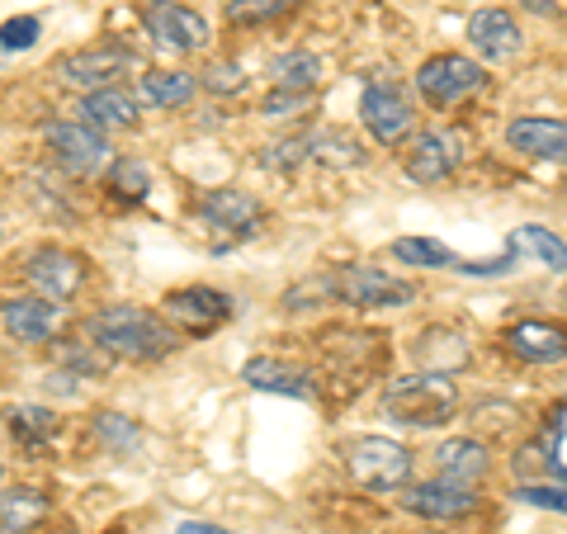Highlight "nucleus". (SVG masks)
I'll return each mask as SVG.
<instances>
[{
    "label": "nucleus",
    "instance_id": "nucleus-1",
    "mask_svg": "<svg viewBox=\"0 0 567 534\" xmlns=\"http://www.w3.org/2000/svg\"><path fill=\"white\" fill-rule=\"evenodd\" d=\"M85 331L95 336V346L104 355H118V360H166L175 350V331L152 308H133V302L100 308L85 322Z\"/></svg>",
    "mask_w": 567,
    "mask_h": 534
},
{
    "label": "nucleus",
    "instance_id": "nucleus-2",
    "mask_svg": "<svg viewBox=\"0 0 567 534\" xmlns=\"http://www.w3.org/2000/svg\"><path fill=\"white\" fill-rule=\"evenodd\" d=\"M458 407V388L450 383V373H406L393 379L383 393V412L402 425H440L450 421Z\"/></svg>",
    "mask_w": 567,
    "mask_h": 534
},
{
    "label": "nucleus",
    "instance_id": "nucleus-3",
    "mask_svg": "<svg viewBox=\"0 0 567 534\" xmlns=\"http://www.w3.org/2000/svg\"><path fill=\"white\" fill-rule=\"evenodd\" d=\"M350 473L369 492H402L412 477V450L383 435H364L350 444Z\"/></svg>",
    "mask_w": 567,
    "mask_h": 534
},
{
    "label": "nucleus",
    "instance_id": "nucleus-4",
    "mask_svg": "<svg viewBox=\"0 0 567 534\" xmlns=\"http://www.w3.org/2000/svg\"><path fill=\"white\" fill-rule=\"evenodd\" d=\"M483 81H487L483 66L473 58H458V52H440V58H431L416 71V91L425 104H435V110H454V104L473 100L483 91Z\"/></svg>",
    "mask_w": 567,
    "mask_h": 534
},
{
    "label": "nucleus",
    "instance_id": "nucleus-5",
    "mask_svg": "<svg viewBox=\"0 0 567 534\" xmlns=\"http://www.w3.org/2000/svg\"><path fill=\"white\" fill-rule=\"evenodd\" d=\"M360 123L369 129V137L379 147H398V142L412 137L416 129V110L393 81H369L360 95Z\"/></svg>",
    "mask_w": 567,
    "mask_h": 534
},
{
    "label": "nucleus",
    "instance_id": "nucleus-6",
    "mask_svg": "<svg viewBox=\"0 0 567 534\" xmlns=\"http://www.w3.org/2000/svg\"><path fill=\"white\" fill-rule=\"evenodd\" d=\"M137 66V52L133 48H118V43H95V48H81V52H66L58 62V76L76 91H110L118 85L128 71Z\"/></svg>",
    "mask_w": 567,
    "mask_h": 534
},
{
    "label": "nucleus",
    "instance_id": "nucleus-7",
    "mask_svg": "<svg viewBox=\"0 0 567 534\" xmlns=\"http://www.w3.org/2000/svg\"><path fill=\"white\" fill-rule=\"evenodd\" d=\"M43 142L52 147V156L66 166V171H76V175H95L100 166H110V137H104L100 129H91V123H81V119H71V123H43Z\"/></svg>",
    "mask_w": 567,
    "mask_h": 534
},
{
    "label": "nucleus",
    "instance_id": "nucleus-8",
    "mask_svg": "<svg viewBox=\"0 0 567 534\" xmlns=\"http://www.w3.org/2000/svg\"><path fill=\"white\" fill-rule=\"evenodd\" d=\"M336 279V298L350 302V308H398V302H412V284L393 279L388 270L374 265H346V270H331Z\"/></svg>",
    "mask_w": 567,
    "mask_h": 534
},
{
    "label": "nucleus",
    "instance_id": "nucleus-9",
    "mask_svg": "<svg viewBox=\"0 0 567 534\" xmlns=\"http://www.w3.org/2000/svg\"><path fill=\"white\" fill-rule=\"evenodd\" d=\"M24 279L48 302H71L85 289V260L76 251H62V246H43L24 260Z\"/></svg>",
    "mask_w": 567,
    "mask_h": 534
},
{
    "label": "nucleus",
    "instance_id": "nucleus-10",
    "mask_svg": "<svg viewBox=\"0 0 567 534\" xmlns=\"http://www.w3.org/2000/svg\"><path fill=\"white\" fill-rule=\"evenodd\" d=\"M458 162H464V137L454 129H425V133H416L412 147H406V175H412L416 185L450 181Z\"/></svg>",
    "mask_w": 567,
    "mask_h": 534
},
{
    "label": "nucleus",
    "instance_id": "nucleus-11",
    "mask_svg": "<svg viewBox=\"0 0 567 534\" xmlns=\"http://www.w3.org/2000/svg\"><path fill=\"white\" fill-rule=\"evenodd\" d=\"M162 308H166V322H175L181 331L208 336V331H218L227 317H233V298L218 294V289H204V284H194V289L166 294Z\"/></svg>",
    "mask_w": 567,
    "mask_h": 534
},
{
    "label": "nucleus",
    "instance_id": "nucleus-12",
    "mask_svg": "<svg viewBox=\"0 0 567 534\" xmlns=\"http://www.w3.org/2000/svg\"><path fill=\"white\" fill-rule=\"evenodd\" d=\"M142 24H147L152 43L166 48V52H199V48H208V20L204 14H194L189 6H175V0L147 6Z\"/></svg>",
    "mask_w": 567,
    "mask_h": 534
},
{
    "label": "nucleus",
    "instance_id": "nucleus-13",
    "mask_svg": "<svg viewBox=\"0 0 567 534\" xmlns=\"http://www.w3.org/2000/svg\"><path fill=\"white\" fill-rule=\"evenodd\" d=\"M62 322H66V308L62 302H48V298H10L6 308H0V327H6V336L20 346L58 341Z\"/></svg>",
    "mask_w": 567,
    "mask_h": 534
},
{
    "label": "nucleus",
    "instance_id": "nucleus-14",
    "mask_svg": "<svg viewBox=\"0 0 567 534\" xmlns=\"http://www.w3.org/2000/svg\"><path fill=\"white\" fill-rule=\"evenodd\" d=\"M398 502L412 515H421V521H464V515L477 506V492L458 487V483H445V477H431V483L402 487Z\"/></svg>",
    "mask_w": 567,
    "mask_h": 534
},
{
    "label": "nucleus",
    "instance_id": "nucleus-15",
    "mask_svg": "<svg viewBox=\"0 0 567 534\" xmlns=\"http://www.w3.org/2000/svg\"><path fill=\"white\" fill-rule=\"evenodd\" d=\"M199 218L208 227H218V233L256 237V227L265 223V208L246 189H208L204 199H199Z\"/></svg>",
    "mask_w": 567,
    "mask_h": 534
},
{
    "label": "nucleus",
    "instance_id": "nucleus-16",
    "mask_svg": "<svg viewBox=\"0 0 567 534\" xmlns=\"http://www.w3.org/2000/svg\"><path fill=\"white\" fill-rule=\"evenodd\" d=\"M468 43L483 62H511L520 52V24L511 20V10L487 6L468 20Z\"/></svg>",
    "mask_w": 567,
    "mask_h": 534
},
{
    "label": "nucleus",
    "instance_id": "nucleus-17",
    "mask_svg": "<svg viewBox=\"0 0 567 534\" xmlns=\"http://www.w3.org/2000/svg\"><path fill=\"white\" fill-rule=\"evenodd\" d=\"M506 142L520 156H535V162H567V123L563 119H516L506 129Z\"/></svg>",
    "mask_w": 567,
    "mask_h": 534
},
{
    "label": "nucleus",
    "instance_id": "nucleus-18",
    "mask_svg": "<svg viewBox=\"0 0 567 534\" xmlns=\"http://www.w3.org/2000/svg\"><path fill=\"white\" fill-rule=\"evenodd\" d=\"M506 346L525 364H558L567 360V331L548 322H516L506 331Z\"/></svg>",
    "mask_w": 567,
    "mask_h": 534
},
{
    "label": "nucleus",
    "instance_id": "nucleus-19",
    "mask_svg": "<svg viewBox=\"0 0 567 534\" xmlns=\"http://www.w3.org/2000/svg\"><path fill=\"white\" fill-rule=\"evenodd\" d=\"M487 450L477 440H445L435 450V477L445 483H458V487H477L487 477Z\"/></svg>",
    "mask_w": 567,
    "mask_h": 534
},
{
    "label": "nucleus",
    "instance_id": "nucleus-20",
    "mask_svg": "<svg viewBox=\"0 0 567 534\" xmlns=\"http://www.w3.org/2000/svg\"><path fill=\"white\" fill-rule=\"evenodd\" d=\"M241 379L260 388V393H284V398H317L312 388V373L293 369V364H279L270 355H260V360H246L241 364Z\"/></svg>",
    "mask_w": 567,
    "mask_h": 534
},
{
    "label": "nucleus",
    "instance_id": "nucleus-21",
    "mask_svg": "<svg viewBox=\"0 0 567 534\" xmlns=\"http://www.w3.org/2000/svg\"><path fill=\"white\" fill-rule=\"evenodd\" d=\"M81 119L91 123V129H133V123H137V100L123 91V85L91 91L81 100Z\"/></svg>",
    "mask_w": 567,
    "mask_h": 534
},
{
    "label": "nucleus",
    "instance_id": "nucleus-22",
    "mask_svg": "<svg viewBox=\"0 0 567 534\" xmlns=\"http://www.w3.org/2000/svg\"><path fill=\"white\" fill-rule=\"evenodd\" d=\"M270 76H275V91L317 95V91H322L327 66H322V58H312V52H284V58H275Z\"/></svg>",
    "mask_w": 567,
    "mask_h": 534
},
{
    "label": "nucleus",
    "instance_id": "nucleus-23",
    "mask_svg": "<svg viewBox=\"0 0 567 534\" xmlns=\"http://www.w3.org/2000/svg\"><path fill=\"white\" fill-rule=\"evenodd\" d=\"M48 515V496L33 487L0 492V534H29Z\"/></svg>",
    "mask_w": 567,
    "mask_h": 534
},
{
    "label": "nucleus",
    "instance_id": "nucleus-24",
    "mask_svg": "<svg viewBox=\"0 0 567 534\" xmlns=\"http://www.w3.org/2000/svg\"><path fill=\"white\" fill-rule=\"evenodd\" d=\"M194 91H199V81L189 71H142V95L162 110H181L194 100Z\"/></svg>",
    "mask_w": 567,
    "mask_h": 534
},
{
    "label": "nucleus",
    "instance_id": "nucleus-25",
    "mask_svg": "<svg viewBox=\"0 0 567 534\" xmlns=\"http://www.w3.org/2000/svg\"><path fill=\"white\" fill-rule=\"evenodd\" d=\"M416 355L425 364H431V373H450V369H464L468 364V350H464V336L454 331H425Z\"/></svg>",
    "mask_w": 567,
    "mask_h": 534
},
{
    "label": "nucleus",
    "instance_id": "nucleus-26",
    "mask_svg": "<svg viewBox=\"0 0 567 534\" xmlns=\"http://www.w3.org/2000/svg\"><path fill=\"white\" fill-rule=\"evenodd\" d=\"M511 246H516L520 256H535V260H544L548 270H558V275L567 270V246H563L554 233H548V227L525 223V227H516V242H511Z\"/></svg>",
    "mask_w": 567,
    "mask_h": 534
},
{
    "label": "nucleus",
    "instance_id": "nucleus-27",
    "mask_svg": "<svg viewBox=\"0 0 567 534\" xmlns=\"http://www.w3.org/2000/svg\"><path fill=\"white\" fill-rule=\"evenodd\" d=\"M10 435L20 444H29V450H43V444L58 435V412H48V407H14Z\"/></svg>",
    "mask_w": 567,
    "mask_h": 534
},
{
    "label": "nucleus",
    "instance_id": "nucleus-28",
    "mask_svg": "<svg viewBox=\"0 0 567 534\" xmlns=\"http://www.w3.org/2000/svg\"><path fill=\"white\" fill-rule=\"evenodd\" d=\"M110 360H114V355H104L100 346L58 341V369L76 373V379H100V373H110Z\"/></svg>",
    "mask_w": 567,
    "mask_h": 534
},
{
    "label": "nucleus",
    "instance_id": "nucleus-29",
    "mask_svg": "<svg viewBox=\"0 0 567 534\" xmlns=\"http://www.w3.org/2000/svg\"><path fill=\"white\" fill-rule=\"evenodd\" d=\"M293 10V0H227V24L237 29H260V24H275Z\"/></svg>",
    "mask_w": 567,
    "mask_h": 534
},
{
    "label": "nucleus",
    "instance_id": "nucleus-30",
    "mask_svg": "<svg viewBox=\"0 0 567 534\" xmlns=\"http://www.w3.org/2000/svg\"><path fill=\"white\" fill-rule=\"evenodd\" d=\"M312 162L354 166V162H364V152H360V142H354L350 133H322V137H312Z\"/></svg>",
    "mask_w": 567,
    "mask_h": 534
},
{
    "label": "nucleus",
    "instance_id": "nucleus-31",
    "mask_svg": "<svg viewBox=\"0 0 567 534\" xmlns=\"http://www.w3.org/2000/svg\"><path fill=\"white\" fill-rule=\"evenodd\" d=\"M95 440H100V444H110L114 454H128L133 444L142 440V431H137V421H133V417L100 412V417H95Z\"/></svg>",
    "mask_w": 567,
    "mask_h": 534
},
{
    "label": "nucleus",
    "instance_id": "nucleus-32",
    "mask_svg": "<svg viewBox=\"0 0 567 534\" xmlns=\"http://www.w3.org/2000/svg\"><path fill=\"white\" fill-rule=\"evenodd\" d=\"M393 256L406 265H458L450 246L431 242V237H402V242H393Z\"/></svg>",
    "mask_w": 567,
    "mask_h": 534
},
{
    "label": "nucleus",
    "instance_id": "nucleus-33",
    "mask_svg": "<svg viewBox=\"0 0 567 534\" xmlns=\"http://www.w3.org/2000/svg\"><path fill=\"white\" fill-rule=\"evenodd\" d=\"M110 189L118 194V199H147V166L133 162V156H118L114 171H110Z\"/></svg>",
    "mask_w": 567,
    "mask_h": 534
},
{
    "label": "nucleus",
    "instance_id": "nucleus-34",
    "mask_svg": "<svg viewBox=\"0 0 567 534\" xmlns=\"http://www.w3.org/2000/svg\"><path fill=\"white\" fill-rule=\"evenodd\" d=\"M39 33H43V24L33 20V14H14V20L0 24V48H6V52H24V48L39 43Z\"/></svg>",
    "mask_w": 567,
    "mask_h": 534
},
{
    "label": "nucleus",
    "instance_id": "nucleus-35",
    "mask_svg": "<svg viewBox=\"0 0 567 534\" xmlns=\"http://www.w3.org/2000/svg\"><path fill=\"white\" fill-rule=\"evenodd\" d=\"M544 454H548V464L567 477V407L548 417V425H544Z\"/></svg>",
    "mask_w": 567,
    "mask_h": 534
},
{
    "label": "nucleus",
    "instance_id": "nucleus-36",
    "mask_svg": "<svg viewBox=\"0 0 567 534\" xmlns=\"http://www.w3.org/2000/svg\"><path fill=\"white\" fill-rule=\"evenodd\" d=\"M516 496L525 506H544V511L567 515V483H525V487H516Z\"/></svg>",
    "mask_w": 567,
    "mask_h": 534
},
{
    "label": "nucleus",
    "instance_id": "nucleus-37",
    "mask_svg": "<svg viewBox=\"0 0 567 534\" xmlns=\"http://www.w3.org/2000/svg\"><path fill=\"white\" fill-rule=\"evenodd\" d=\"M204 85L213 95H237L241 85H246V71L237 66V62H213L208 71H204Z\"/></svg>",
    "mask_w": 567,
    "mask_h": 534
},
{
    "label": "nucleus",
    "instance_id": "nucleus-38",
    "mask_svg": "<svg viewBox=\"0 0 567 534\" xmlns=\"http://www.w3.org/2000/svg\"><path fill=\"white\" fill-rule=\"evenodd\" d=\"M312 152V137H293V142H275V147H265V166L270 171H293L298 156Z\"/></svg>",
    "mask_w": 567,
    "mask_h": 534
},
{
    "label": "nucleus",
    "instance_id": "nucleus-39",
    "mask_svg": "<svg viewBox=\"0 0 567 534\" xmlns=\"http://www.w3.org/2000/svg\"><path fill=\"white\" fill-rule=\"evenodd\" d=\"M312 100H317V95L270 91V95H265V104H260V114H265V119H279V114H303V110H312Z\"/></svg>",
    "mask_w": 567,
    "mask_h": 534
},
{
    "label": "nucleus",
    "instance_id": "nucleus-40",
    "mask_svg": "<svg viewBox=\"0 0 567 534\" xmlns=\"http://www.w3.org/2000/svg\"><path fill=\"white\" fill-rule=\"evenodd\" d=\"M43 388H48V393H62V398H71V393H76V373H66V369H52L48 379H43Z\"/></svg>",
    "mask_w": 567,
    "mask_h": 534
},
{
    "label": "nucleus",
    "instance_id": "nucleus-41",
    "mask_svg": "<svg viewBox=\"0 0 567 534\" xmlns=\"http://www.w3.org/2000/svg\"><path fill=\"white\" fill-rule=\"evenodd\" d=\"M529 14H567V0H520Z\"/></svg>",
    "mask_w": 567,
    "mask_h": 534
},
{
    "label": "nucleus",
    "instance_id": "nucleus-42",
    "mask_svg": "<svg viewBox=\"0 0 567 534\" xmlns=\"http://www.w3.org/2000/svg\"><path fill=\"white\" fill-rule=\"evenodd\" d=\"M175 534H233V530L208 525V521H185V525H175Z\"/></svg>",
    "mask_w": 567,
    "mask_h": 534
},
{
    "label": "nucleus",
    "instance_id": "nucleus-43",
    "mask_svg": "<svg viewBox=\"0 0 567 534\" xmlns=\"http://www.w3.org/2000/svg\"><path fill=\"white\" fill-rule=\"evenodd\" d=\"M6 58H10V52H6V48H0V62H6Z\"/></svg>",
    "mask_w": 567,
    "mask_h": 534
},
{
    "label": "nucleus",
    "instance_id": "nucleus-44",
    "mask_svg": "<svg viewBox=\"0 0 567 534\" xmlns=\"http://www.w3.org/2000/svg\"><path fill=\"white\" fill-rule=\"evenodd\" d=\"M152 6H162V0H152Z\"/></svg>",
    "mask_w": 567,
    "mask_h": 534
},
{
    "label": "nucleus",
    "instance_id": "nucleus-45",
    "mask_svg": "<svg viewBox=\"0 0 567 534\" xmlns=\"http://www.w3.org/2000/svg\"><path fill=\"white\" fill-rule=\"evenodd\" d=\"M0 473H6V469H0Z\"/></svg>",
    "mask_w": 567,
    "mask_h": 534
}]
</instances>
